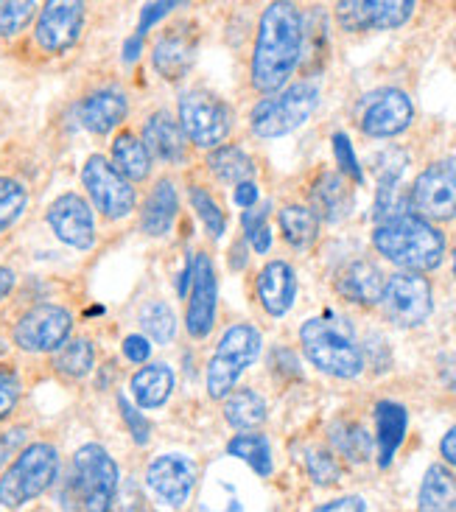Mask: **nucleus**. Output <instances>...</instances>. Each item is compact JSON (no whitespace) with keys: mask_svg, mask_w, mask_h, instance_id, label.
I'll return each instance as SVG.
<instances>
[{"mask_svg":"<svg viewBox=\"0 0 456 512\" xmlns=\"http://www.w3.org/2000/svg\"><path fill=\"white\" fill-rule=\"evenodd\" d=\"M303 42L305 26L300 9L283 0L269 3L263 9L255 45H252V62H249L252 87L263 96L280 93L300 65Z\"/></svg>","mask_w":456,"mask_h":512,"instance_id":"f257e3e1","label":"nucleus"},{"mask_svg":"<svg viewBox=\"0 0 456 512\" xmlns=\"http://www.w3.org/2000/svg\"><path fill=\"white\" fill-rule=\"evenodd\" d=\"M373 247L403 272H431L445 258V236L417 213H395L373 233Z\"/></svg>","mask_w":456,"mask_h":512,"instance_id":"f03ea898","label":"nucleus"},{"mask_svg":"<svg viewBox=\"0 0 456 512\" xmlns=\"http://www.w3.org/2000/svg\"><path fill=\"white\" fill-rule=\"evenodd\" d=\"M300 345L305 350V359L325 375L350 381V378H359L364 370L361 347L353 342L347 325H342L339 319L317 317L303 322Z\"/></svg>","mask_w":456,"mask_h":512,"instance_id":"7ed1b4c3","label":"nucleus"},{"mask_svg":"<svg viewBox=\"0 0 456 512\" xmlns=\"http://www.w3.org/2000/svg\"><path fill=\"white\" fill-rule=\"evenodd\" d=\"M59 476V451L51 443L26 445L6 473L0 476V504L17 510L28 501L40 499Z\"/></svg>","mask_w":456,"mask_h":512,"instance_id":"20e7f679","label":"nucleus"},{"mask_svg":"<svg viewBox=\"0 0 456 512\" xmlns=\"http://www.w3.org/2000/svg\"><path fill=\"white\" fill-rule=\"evenodd\" d=\"M319 104V87L314 82H297L275 96L261 98L249 112V129L263 140L283 138L314 115Z\"/></svg>","mask_w":456,"mask_h":512,"instance_id":"39448f33","label":"nucleus"},{"mask_svg":"<svg viewBox=\"0 0 456 512\" xmlns=\"http://www.w3.org/2000/svg\"><path fill=\"white\" fill-rule=\"evenodd\" d=\"M263 336L255 325L249 322H238L233 328H227L224 336L219 339V347L213 353V359L208 361V395L222 401L238 384V378L247 373L249 364H255V359L261 356Z\"/></svg>","mask_w":456,"mask_h":512,"instance_id":"423d86ee","label":"nucleus"},{"mask_svg":"<svg viewBox=\"0 0 456 512\" xmlns=\"http://www.w3.org/2000/svg\"><path fill=\"white\" fill-rule=\"evenodd\" d=\"M76 468V490L84 512H112L118 501L121 471L104 445L87 443L73 457Z\"/></svg>","mask_w":456,"mask_h":512,"instance_id":"0eeeda50","label":"nucleus"},{"mask_svg":"<svg viewBox=\"0 0 456 512\" xmlns=\"http://www.w3.org/2000/svg\"><path fill=\"white\" fill-rule=\"evenodd\" d=\"M180 129L199 149H219L233 129V112L208 90H188L180 96Z\"/></svg>","mask_w":456,"mask_h":512,"instance_id":"6e6552de","label":"nucleus"},{"mask_svg":"<svg viewBox=\"0 0 456 512\" xmlns=\"http://www.w3.org/2000/svg\"><path fill=\"white\" fill-rule=\"evenodd\" d=\"M82 182L104 219L118 222V219H126L129 213H135L138 194H135L132 182L126 180L107 157H101V154L87 157V163L82 168Z\"/></svg>","mask_w":456,"mask_h":512,"instance_id":"1a4fd4ad","label":"nucleus"},{"mask_svg":"<svg viewBox=\"0 0 456 512\" xmlns=\"http://www.w3.org/2000/svg\"><path fill=\"white\" fill-rule=\"evenodd\" d=\"M412 210L426 222H448L456 216V154L443 157L417 174L412 185Z\"/></svg>","mask_w":456,"mask_h":512,"instance_id":"9d476101","label":"nucleus"},{"mask_svg":"<svg viewBox=\"0 0 456 512\" xmlns=\"http://www.w3.org/2000/svg\"><path fill=\"white\" fill-rule=\"evenodd\" d=\"M73 331V314L65 305L42 303L28 308L23 317L14 322V345L26 353H54L65 345Z\"/></svg>","mask_w":456,"mask_h":512,"instance_id":"9b49d317","label":"nucleus"},{"mask_svg":"<svg viewBox=\"0 0 456 512\" xmlns=\"http://www.w3.org/2000/svg\"><path fill=\"white\" fill-rule=\"evenodd\" d=\"M381 305L395 325L417 328L431 317L434 300H431V283L417 272H395L384 283Z\"/></svg>","mask_w":456,"mask_h":512,"instance_id":"f8f14e48","label":"nucleus"},{"mask_svg":"<svg viewBox=\"0 0 456 512\" xmlns=\"http://www.w3.org/2000/svg\"><path fill=\"white\" fill-rule=\"evenodd\" d=\"M415 0H342L336 3V23L345 31H389L409 23Z\"/></svg>","mask_w":456,"mask_h":512,"instance_id":"ddd939ff","label":"nucleus"},{"mask_svg":"<svg viewBox=\"0 0 456 512\" xmlns=\"http://www.w3.org/2000/svg\"><path fill=\"white\" fill-rule=\"evenodd\" d=\"M196 479H199V468L185 454H160L146 468V485L171 510H180L191 499Z\"/></svg>","mask_w":456,"mask_h":512,"instance_id":"4468645a","label":"nucleus"},{"mask_svg":"<svg viewBox=\"0 0 456 512\" xmlns=\"http://www.w3.org/2000/svg\"><path fill=\"white\" fill-rule=\"evenodd\" d=\"M412 118H415L412 98L398 87H384L367 98L359 124L367 138H395L409 129Z\"/></svg>","mask_w":456,"mask_h":512,"instance_id":"2eb2a0df","label":"nucleus"},{"mask_svg":"<svg viewBox=\"0 0 456 512\" xmlns=\"http://www.w3.org/2000/svg\"><path fill=\"white\" fill-rule=\"evenodd\" d=\"M191 297H188V311H185V328L194 339H205L219 314V277L210 255L199 252L194 258V272H191Z\"/></svg>","mask_w":456,"mask_h":512,"instance_id":"dca6fc26","label":"nucleus"},{"mask_svg":"<svg viewBox=\"0 0 456 512\" xmlns=\"http://www.w3.org/2000/svg\"><path fill=\"white\" fill-rule=\"evenodd\" d=\"M54 236L73 250H90L96 244V219L90 202L79 194H62L45 213Z\"/></svg>","mask_w":456,"mask_h":512,"instance_id":"f3484780","label":"nucleus"},{"mask_svg":"<svg viewBox=\"0 0 456 512\" xmlns=\"http://www.w3.org/2000/svg\"><path fill=\"white\" fill-rule=\"evenodd\" d=\"M84 14V3H45L37 17L34 40L45 54L68 51L82 37Z\"/></svg>","mask_w":456,"mask_h":512,"instance_id":"a211bd4d","label":"nucleus"},{"mask_svg":"<svg viewBox=\"0 0 456 512\" xmlns=\"http://www.w3.org/2000/svg\"><path fill=\"white\" fill-rule=\"evenodd\" d=\"M194 59L196 40L188 26L168 28L154 42L152 65L166 82H177L182 76H188V70L194 68Z\"/></svg>","mask_w":456,"mask_h":512,"instance_id":"6ab92c4d","label":"nucleus"},{"mask_svg":"<svg viewBox=\"0 0 456 512\" xmlns=\"http://www.w3.org/2000/svg\"><path fill=\"white\" fill-rule=\"evenodd\" d=\"M255 291L269 317H286L297 297V275L286 261H269L255 280Z\"/></svg>","mask_w":456,"mask_h":512,"instance_id":"aec40b11","label":"nucleus"},{"mask_svg":"<svg viewBox=\"0 0 456 512\" xmlns=\"http://www.w3.org/2000/svg\"><path fill=\"white\" fill-rule=\"evenodd\" d=\"M140 140H143L146 152L157 160H163V163H171V166L182 163L188 154V140L182 135L180 121L171 118V112L166 110H157L146 118Z\"/></svg>","mask_w":456,"mask_h":512,"instance_id":"412c9836","label":"nucleus"},{"mask_svg":"<svg viewBox=\"0 0 456 512\" xmlns=\"http://www.w3.org/2000/svg\"><path fill=\"white\" fill-rule=\"evenodd\" d=\"M177 213H180V196H177V185L163 177V180L154 182V188L143 202L140 210V230L146 236L163 238L174 230L177 222Z\"/></svg>","mask_w":456,"mask_h":512,"instance_id":"4be33fe9","label":"nucleus"},{"mask_svg":"<svg viewBox=\"0 0 456 512\" xmlns=\"http://www.w3.org/2000/svg\"><path fill=\"white\" fill-rule=\"evenodd\" d=\"M79 115H82V124L93 135H110L112 129H118L126 121L129 98L121 90H115V87L96 90V93H90V96L84 98L82 107H79Z\"/></svg>","mask_w":456,"mask_h":512,"instance_id":"5701e85b","label":"nucleus"},{"mask_svg":"<svg viewBox=\"0 0 456 512\" xmlns=\"http://www.w3.org/2000/svg\"><path fill=\"white\" fill-rule=\"evenodd\" d=\"M353 208V191L342 174L322 171L311 185V210L319 222H342Z\"/></svg>","mask_w":456,"mask_h":512,"instance_id":"b1692460","label":"nucleus"},{"mask_svg":"<svg viewBox=\"0 0 456 512\" xmlns=\"http://www.w3.org/2000/svg\"><path fill=\"white\" fill-rule=\"evenodd\" d=\"M387 277L381 275V269L370 261H353L336 277V291L356 305H375L381 303Z\"/></svg>","mask_w":456,"mask_h":512,"instance_id":"393cba45","label":"nucleus"},{"mask_svg":"<svg viewBox=\"0 0 456 512\" xmlns=\"http://www.w3.org/2000/svg\"><path fill=\"white\" fill-rule=\"evenodd\" d=\"M409 429V412L406 406L395 401L375 403V443H378V465L389 468L398 448L406 440Z\"/></svg>","mask_w":456,"mask_h":512,"instance_id":"a878e982","label":"nucleus"},{"mask_svg":"<svg viewBox=\"0 0 456 512\" xmlns=\"http://www.w3.org/2000/svg\"><path fill=\"white\" fill-rule=\"evenodd\" d=\"M174 384H177L174 370L168 364H163V361H154L149 367H143L129 381L132 395H135L140 409H160V406H166L171 392H174Z\"/></svg>","mask_w":456,"mask_h":512,"instance_id":"bb28decb","label":"nucleus"},{"mask_svg":"<svg viewBox=\"0 0 456 512\" xmlns=\"http://www.w3.org/2000/svg\"><path fill=\"white\" fill-rule=\"evenodd\" d=\"M420 512H456V473L445 465H431L417 493Z\"/></svg>","mask_w":456,"mask_h":512,"instance_id":"cd10ccee","label":"nucleus"},{"mask_svg":"<svg viewBox=\"0 0 456 512\" xmlns=\"http://www.w3.org/2000/svg\"><path fill=\"white\" fill-rule=\"evenodd\" d=\"M224 420L235 431H258L266 423V401L255 389L238 387L224 398Z\"/></svg>","mask_w":456,"mask_h":512,"instance_id":"c85d7f7f","label":"nucleus"},{"mask_svg":"<svg viewBox=\"0 0 456 512\" xmlns=\"http://www.w3.org/2000/svg\"><path fill=\"white\" fill-rule=\"evenodd\" d=\"M112 166L118 168L129 182H143L152 171V154L146 152L143 140L132 132H121L112 140Z\"/></svg>","mask_w":456,"mask_h":512,"instance_id":"c756f323","label":"nucleus"},{"mask_svg":"<svg viewBox=\"0 0 456 512\" xmlns=\"http://www.w3.org/2000/svg\"><path fill=\"white\" fill-rule=\"evenodd\" d=\"M208 168L216 180L233 182V185H241V182H249L255 177L252 157L241 146H230V143H224L219 149H210Z\"/></svg>","mask_w":456,"mask_h":512,"instance_id":"7c9ffc66","label":"nucleus"},{"mask_svg":"<svg viewBox=\"0 0 456 512\" xmlns=\"http://www.w3.org/2000/svg\"><path fill=\"white\" fill-rule=\"evenodd\" d=\"M277 222L283 230V238L294 250H308L319 238V219L308 205H286L277 213Z\"/></svg>","mask_w":456,"mask_h":512,"instance_id":"2f4dec72","label":"nucleus"},{"mask_svg":"<svg viewBox=\"0 0 456 512\" xmlns=\"http://www.w3.org/2000/svg\"><path fill=\"white\" fill-rule=\"evenodd\" d=\"M227 454L244 459L258 476H272V468H275L272 465V448H269V440L258 431L235 434L233 440L227 443Z\"/></svg>","mask_w":456,"mask_h":512,"instance_id":"473e14b6","label":"nucleus"},{"mask_svg":"<svg viewBox=\"0 0 456 512\" xmlns=\"http://www.w3.org/2000/svg\"><path fill=\"white\" fill-rule=\"evenodd\" d=\"M140 328L154 345H168L177 336V314L166 300H152L140 308Z\"/></svg>","mask_w":456,"mask_h":512,"instance_id":"72a5a7b5","label":"nucleus"},{"mask_svg":"<svg viewBox=\"0 0 456 512\" xmlns=\"http://www.w3.org/2000/svg\"><path fill=\"white\" fill-rule=\"evenodd\" d=\"M93 364H96V350H93V342L84 339V336L68 339L65 345L56 350L54 356L56 373L68 375V378H84V375H90Z\"/></svg>","mask_w":456,"mask_h":512,"instance_id":"f704fd0d","label":"nucleus"},{"mask_svg":"<svg viewBox=\"0 0 456 512\" xmlns=\"http://www.w3.org/2000/svg\"><path fill=\"white\" fill-rule=\"evenodd\" d=\"M331 443L350 462H364V459L370 457V451H373L370 434L361 426H356V423H336L331 429Z\"/></svg>","mask_w":456,"mask_h":512,"instance_id":"c9c22d12","label":"nucleus"},{"mask_svg":"<svg viewBox=\"0 0 456 512\" xmlns=\"http://www.w3.org/2000/svg\"><path fill=\"white\" fill-rule=\"evenodd\" d=\"M188 196H191V205H194L196 216H199L202 224H205L208 236L222 238L224 233H227V216H224L222 205H219V202H216V199H213L202 185H191Z\"/></svg>","mask_w":456,"mask_h":512,"instance_id":"e433bc0d","label":"nucleus"},{"mask_svg":"<svg viewBox=\"0 0 456 512\" xmlns=\"http://www.w3.org/2000/svg\"><path fill=\"white\" fill-rule=\"evenodd\" d=\"M28 205V194L23 182L12 180V177H0V233L9 230Z\"/></svg>","mask_w":456,"mask_h":512,"instance_id":"4c0bfd02","label":"nucleus"},{"mask_svg":"<svg viewBox=\"0 0 456 512\" xmlns=\"http://www.w3.org/2000/svg\"><path fill=\"white\" fill-rule=\"evenodd\" d=\"M269 205H263V208H252L244 210V241H247L249 247L255 252H269L272 247V230H269Z\"/></svg>","mask_w":456,"mask_h":512,"instance_id":"58836bf2","label":"nucleus"},{"mask_svg":"<svg viewBox=\"0 0 456 512\" xmlns=\"http://www.w3.org/2000/svg\"><path fill=\"white\" fill-rule=\"evenodd\" d=\"M305 471L322 487L336 485L342 479V468H339V462H336V457L328 448H311L305 454Z\"/></svg>","mask_w":456,"mask_h":512,"instance_id":"ea45409f","label":"nucleus"},{"mask_svg":"<svg viewBox=\"0 0 456 512\" xmlns=\"http://www.w3.org/2000/svg\"><path fill=\"white\" fill-rule=\"evenodd\" d=\"M34 14H37V3L31 0L0 3V37H17L34 20Z\"/></svg>","mask_w":456,"mask_h":512,"instance_id":"a19ab883","label":"nucleus"},{"mask_svg":"<svg viewBox=\"0 0 456 512\" xmlns=\"http://www.w3.org/2000/svg\"><path fill=\"white\" fill-rule=\"evenodd\" d=\"M118 409H121L124 423L129 426L132 440H135L138 445H149V440H152V423H149V417L140 415L138 406L129 401L126 395H118Z\"/></svg>","mask_w":456,"mask_h":512,"instance_id":"79ce46f5","label":"nucleus"},{"mask_svg":"<svg viewBox=\"0 0 456 512\" xmlns=\"http://www.w3.org/2000/svg\"><path fill=\"white\" fill-rule=\"evenodd\" d=\"M333 157H336V166L342 168V177H350L353 182H364L359 160H356V152H353V143H350L345 132L333 135Z\"/></svg>","mask_w":456,"mask_h":512,"instance_id":"37998d69","label":"nucleus"},{"mask_svg":"<svg viewBox=\"0 0 456 512\" xmlns=\"http://www.w3.org/2000/svg\"><path fill=\"white\" fill-rule=\"evenodd\" d=\"M20 401V375L12 367H0V420L12 415Z\"/></svg>","mask_w":456,"mask_h":512,"instance_id":"c03bdc74","label":"nucleus"},{"mask_svg":"<svg viewBox=\"0 0 456 512\" xmlns=\"http://www.w3.org/2000/svg\"><path fill=\"white\" fill-rule=\"evenodd\" d=\"M26 434L28 431L23 426H17V429H9L0 434V468L14 457V454H20L23 451V443H26Z\"/></svg>","mask_w":456,"mask_h":512,"instance_id":"a18cd8bd","label":"nucleus"},{"mask_svg":"<svg viewBox=\"0 0 456 512\" xmlns=\"http://www.w3.org/2000/svg\"><path fill=\"white\" fill-rule=\"evenodd\" d=\"M124 356L135 364H146L152 356V342L143 333H132L124 339Z\"/></svg>","mask_w":456,"mask_h":512,"instance_id":"49530a36","label":"nucleus"},{"mask_svg":"<svg viewBox=\"0 0 456 512\" xmlns=\"http://www.w3.org/2000/svg\"><path fill=\"white\" fill-rule=\"evenodd\" d=\"M171 9H177V3H168V0H163V3H146V6H143V12H140L138 37H143V34H146V31H149L160 17L171 14Z\"/></svg>","mask_w":456,"mask_h":512,"instance_id":"de8ad7c7","label":"nucleus"},{"mask_svg":"<svg viewBox=\"0 0 456 512\" xmlns=\"http://www.w3.org/2000/svg\"><path fill=\"white\" fill-rule=\"evenodd\" d=\"M314 512H367V504L361 496H342V499H333L328 504H322Z\"/></svg>","mask_w":456,"mask_h":512,"instance_id":"09e8293b","label":"nucleus"},{"mask_svg":"<svg viewBox=\"0 0 456 512\" xmlns=\"http://www.w3.org/2000/svg\"><path fill=\"white\" fill-rule=\"evenodd\" d=\"M233 202L238 205V208H244V210L255 208V202H258V185H255L252 180L241 182V185H235Z\"/></svg>","mask_w":456,"mask_h":512,"instance_id":"8fccbe9b","label":"nucleus"},{"mask_svg":"<svg viewBox=\"0 0 456 512\" xmlns=\"http://www.w3.org/2000/svg\"><path fill=\"white\" fill-rule=\"evenodd\" d=\"M440 454H443L448 465H454L456 468V426L454 429H448V434L443 437V443H440Z\"/></svg>","mask_w":456,"mask_h":512,"instance_id":"3c124183","label":"nucleus"},{"mask_svg":"<svg viewBox=\"0 0 456 512\" xmlns=\"http://www.w3.org/2000/svg\"><path fill=\"white\" fill-rule=\"evenodd\" d=\"M14 283H17V275H14V269L9 266H0V303L12 294Z\"/></svg>","mask_w":456,"mask_h":512,"instance_id":"603ef678","label":"nucleus"},{"mask_svg":"<svg viewBox=\"0 0 456 512\" xmlns=\"http://www.w3.org/2000/svg\"><path fill=\"white\" fill-rule=\"evenodd\" d=\"M140 51H143V37L132 34V37L124 42V62H126V65H132V62H135V59L140 56Z\"/></svg>","mask_w":456,"mask_h":512,"instance_id":"864d4df0","label":"nucleus"},{"mask_svg":"<svg viewBox=\"0 0 456 512\" xmlns=\"http://www.w3.org/2000/svg\"><path fill=\"white\" fill-rule=\"evenodd\" d=\"M230 266H233V269H244V266H247V241H238V244H235Z\"/></svg>","mask_w":456,"mask_h":512,"instance_id":"5fc2aeb1","label":"nucleus"},{"mask_svg":"<svg viewBox=\"0 0 456 512\" xmlns=\"http://www.w3.org/2000/svg\"><path fill=\"white\" fill-rule=\"evenodd\" d=\"M126 504H121V510L118 512H146L143 510V501L138 499V496H132V499H124Z\"/></svg>","mask_w":456,"mask_h":512,"instance_id":"6e6d98bb","label":"nucleus"},{"mask_svg":"<svg viewBox=\"0 0 456 512\" xmlns=\"http://www.w3.org/2000/svg\"><path fill=\"white\" fill-rule=\"evenodd\" d=\"M222 512H244V507H241V501L235 499L233 490H230V499H227V507Z\"/></svg>","mask_w":456,"mask_h":512,"instance_id":"4d7b16f0","label":"nucleus"},{"mask_svg":"<svg viewBox=\"0 0 456 512\" xmlns=\"http://www.w3.org/2000/svg\"><path fill=\"white\" fill-rule=\"evenodd\" d=\"M454 277H456V250H454Z\"/></svg>","mask_w":456,"mask_h":512,"instance_id":"13d9d810","label":"nucleus"}]
</instances>
